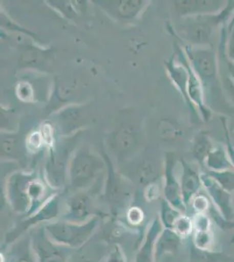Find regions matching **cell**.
<instances>
[{
	"mask_svg": "<svg viewBox=\"0 0 234 262\" xmlns=\"http://www.w3.org/2000/svg\"><path fill=\"white\" fill-rule=\"evenodd\" d=\"M219 60L220 62L225 65V69H223L220 66V73L228 78L231 83L234 85V63L225 60V55L223 54L222 51L220 49H219Z\"/></svg>",
	"mask_w": 234,
	"mask_h": 262,
	"instance_id": "22",
	"label": "cell"
},
{
	"mask_svg": "<svg viewBox=\"0 0 234 262\" xmlns=\"http://www.w3.org/2000/svg\"><path fill=\"white\" fill-rule=\"evenodd\" d=\"M59 204L55 199H52L45 204L44 206L34 212L33 214L23 217L19 223L10 230L6 233L5 238V245L11 246L18 239H20L26 232H28L35 227L42 226L51 221H56L60 217Z\"/></svg>",
	"mask_w": 234,
	"mask_h": 262,
	"instance_id": "4",
	"label": "cell"
},
{
	"mask_svg": "<svg viewBox=\"0 0 234 262\" xmlns=\"http://www.w3.org/2000/svg\"><path fill=\"white\" fill-rule=\"evenodd\" d=\"M28 236L36 261L69 262L73 249L54 242L43 225L31 230Z\"/></svg>",
	"mask_w": 234,
	"mask_h": 262,
	"instance_id": "3",
	"label": "cell"
},
{
	"mask_svg": "<svg viewBox=\"0 0 234 262\" xmlns=\"http://www.w3.org/2000/svg\"><path fill=\"white\" fill-rule=\"evenodd\" d=\"M219 49L222 51L225 60L234 63V14L220 31Z\"/></svg>",
	"mask_w": 234,
	"mask_h": 262,
	"instance_id": "15",
	"label": "cell"
},
{
	"mask_svg": "<svg viewBox=\"0 0 234 262\" xmlns=\"http://www.w3.org/2000/svg\"><path fill=\"white\" fill-rule=\"evenodd\" d=\"M233 204H234V194H233Z\"/></svg>",
	"mask_w": 234,
	"mask_h": 262,
	"instance_id": "27",
	"label": "cell"
},
{
	"mask_svg": "<svg viewBox=\"0 0 234 262\" xmlns=\"http://www.w3.org/2000/svg\"><path fill=\"white\" fill-rule=\"evenodd\" d=\"M104 236L106 239L114 245L118 246L119 242H125L136 236V232L131 230L130 226H125L120 221H111L104 229Z\"/></svg>",
	"mask_w": 234,
	"mask_h": 262,
	"instance_id": "13",
	"label": "cell"
},
{
	"mask_svg": "<svg viewBox=\"0 0 234 262\" xmlns=\"http://www.w3.org/2000/svg\"><path fill=\"white\" fill-rule=\"evenodd\" d=\"M220 76H221V82H222L223 90L225 93V97L234 110V85L225 75L220 73Z\"/></svg>",
	"mask_w": 234,
	"mask_h": 262,
	"instance_id": "23",
	"label": "cell"
},
{
	"mask_svg": "<svg viewBox=\"0 0 234 262\" xmlns=\"http://www.w3.org/2000/svg\"><path fill=\"white\" fill-rule=\"evenodd\" d=\"M127 226L131 227H139L145 220V214L142 209L137 206L130 207L125 213Z\"/></svg>",
	"mask_w": 234,
	"mask_h": 262,
	"instance_id": "20",
	"label": "cell"
},
{
	"mask_svg": "<svg viewBox=\"0 0 234 262\" xmlns=\"http://www.w3.org/2000/svg\"><path fill=\"white\" fill-rule=\"evenodd\" d=\"M182 214H184V213H182L180 211H178V209L173 207L169 203L164 201L162 204V208H161L160 215H159V219H160L161 223L163 225V228L174 229L176 222L178 221V219Z\"/></svg>",
	"mask_w": 234,
	"mask_h": 262,
	"instance_id": "16",
	"label": "cell"
},
{
	"mask_svg": "<svg viewBox=\"0 0 234 262\" xmlns=\"http://www.w3.org/2000/svg\"><path fill=\"white\" fill-rule=\"evenodd\" d=\"M80 262H94V261H92V260H91V259H82V260H81V261H80Z\"/></svg>",
	"mask_w": 234,
	"mask_h": 262,
	"instance_id": "26",
	"label": "cell"
},
{
	"mask_svg": "<svg viewBox=\"0 0 234 262\" xmlns=\"http://www.w3.org/2000/svg\"><path fill=\"white\" fill-rule=\"evenodd\" d=\"M9 247V251L6 254H1L2 262H37L31 248L29 236L27 238L18 239Z\"/></svg>",
	"mask_w": 234,
	"mask_h": 262,
	"instance_id": "9",
	"label": "cell"
},
{
	"mask_svg": "<svg viewBox=\"0 0 234 262\" xmlns=\"http://www.w3.org/2000/svg\"><path fill=\"white\" fill-rule=\"evenodd\" d=\"M227 5V1L224 0H202V1H189L184 2L187 11L195 13L196 15L215 14L221 12Z\"/></svg>",
	"mask_w": 234,
	"mask_h": 262,
	"instance_id": "12",
	"label": "cell"
},
{
	"mask_svg": "<svg viewBox=\"0 0 234 262\" xmlns=\"http://www.w3.org/2000/svg\"><path fill=\"white\" fill-rule=\"evenodd\" d=\"M181 191L185 206L190 205L193 199L199 194L202 184L201 175L193 170L190 167L184 166V175L182 178Z\"/></svg>",
	"mask_w": 234,
	"mask_h": 262,
	"instance_id": "8",
	"label": "cell"
},
{
	"mask_svg": "<svg viewBox=\"0 0 234 262\" xmlns=\"http://www.w3.org/2000/svg\"><path fill=\"white\" fill-rule=\"evenodd\" d=\"M101 262H129L122 247L114 245V247L102 258Z\"/></svg>",
	"mask_w": 234,
	"mask_h": 262,
	"instance_id": "21",
	"label": "cell"
},
{
	"mask_svg": "<svg viewBox=\"0 0 234 262\" xmlns=\"http://www.w3.org/2000/svg\"><path fill=\"white\" fill-rule=\"evenodd\" d=\"M173 230L177 232L178 235L180 236L182 239L188 238L192 235L194 230L193 221L186 215L182 214L176 222L175 227Z\"/></svg>",
	"mask_w": 234,
	"mask_h": 262,
	"instance_id": "19",
	"label": "cell"
},
{
	"mask_svg": "<svg viewBox=\"0 0 234 262\" xmlns=\"http://www.w3.org/2000/svg\"><path fill=\"white\" fill-rule=\"evenodd\" d=\"M220 120L225 132V137L228 139L231 145L234 147V120L229 122L225 116H221Z\"/></svg>",
	"mask_w": 234,
	"mask_h": 262,
	"instance_id": "24",
	"label": "cell"
},
{
	"mask_svg": "<svg viewBox=\"0 0 234 262\" xmlns=\"http://www.w3.org/2000/svg\"><path fill=\"white\" fill-rule=\"evenodd\" d=\"M95 216L100 215L96 213L95 206H93L89 198L78 196H74L69 201L67 211L59 219L74 223H84Z\"/></svg>",
	"mask_w": 234,
	"mask_h": 262,
	"instance_id": "6",
	"label": "cell"
},
{
	"mask_svg": "<svg viewBox=\"0 0 234 262\" xmlns=\"http://www.w3.org/2000/svg\"><path fill=\"white\" fill-rule=\"evenodd\" d=\"M204 163L207 170L211 171L234 170L226 146L222 143H216Z\"/></svg>",
	"mask_w": 234,
	"mask_h": 262,
	"instance_id": "11",
	"label": "cell"
},
{
	"mask_svg": "<svg viewBox=\"0 0 234 262\" xmlns=\"http://www.w3.org/2000/svg\"><path fill=\"white\" fill-rule=\"evenodd\" d=\"M195 73L205 89V96L211 95V110L228 102L223 90L219 54L212 47L204 46L190 51Z\"/></svg>",
	"mask_w": 234,
	"mask_h": 262,
	"instance_id": "1",
	"label": "cell"
},
{
	"mask_svg": "<svg viewBox=\"0 0 234 262\" xmlns=\"http://www.w3.org/2000/svg\"><path fill=\"white\" fill-rule=\"evenodd\" d=\"M225 146H226L227 152H228L229 158H230V160H231V164H232L234 169V147L231 145V143L229 142L226 137H225Z\"/></svg>",
	"mask_w": 234,
	"mask_h": 262,
	"instance_id": "25",
	"label": "cell"
},
{
	"mask_svg": "<svg viewBox=\"0 0 234 262\" xmlns=\"http://www.w3.org/2000/svg\"><path fill=\"white\" fill-rule=\"evenodd\" d=\"M163 229V225L161 223L159 216H157L150 224L145 235L142 238V242L137 248L135 262H156L155 244L157 237Z\"/></svg>",
	"mask_w": 234,
	"mask_h": 262,
	"instance_id": "7",
	"label": "cell"
},
{
	"mask_svg": "<svg viewBox=\"0 0 234 262\" xmlns=\"http://www.w3.org/2000/svg\"><path fill=\"white\" fill-rule=\"evenodd\" d=\"M190 262H234L233 258L225 253L209 249H200L192 242L189 246Z\"/></svg>",
	"mask_w": 234,
	"mask_h": 262,
	"instance_id": "14",
	"label": "cell"
},
{
	"mask_svg": "<svg viewBox=\"0 0 234 262\" xmlns=\"http://www.w3.org/2000/svg\"><path fill=\"white\" fill-rule=\"evenodd\" d=\"M182 238L177 234L174 230L163 228L159 236L157 237L155 244V257L156 261L162 256L168 253H175L178 251Z\"/></svg>",
	"mask_w": 234,
	"mask_h": 262,
	"instance_id": "10",
	"label": "cell"
},
{
	"mask_svg": "<svg viewBox=\"0 0 234 262\" xmlns=\"http://www.w3.org/2000/svg\"><path fill=\"white\" fill-rule=\"evenodd\" d=\"M215 145L216 143L206 133L199 134L194 147V152L197 159H199V161L205 162L209 153L211 151V149H214Z\"/></svg>",
	"mask_w": 234,
	"mask_h": 262,
	"instance_id": "17",
	"label": "cell"
},
{
	"mask_svg": "<svg viewBox=\"0 0 234 262\" xmlns=\"http://www.w3.org/2000/svg\"><path fill=\"white\" fill-rule=\"evenodd\" d=\"M209 174L215 181L224 188L225 191L234 194V170H221V171H211L207 170Z\"/></svg>",
	"mask_w": 234,
	"mask_h": 262,
	"instance_id": "18",
	"label": "cell"
},
{
	"mask_svg": "<svg viewBox=\"0 0 234 262\" xmlns=\"http://www.w3.org/2000/svg\"><path fill=\"white\" fill-rule=\"evenodd\" d=\"M201 180L208 196L217 210L225 220L232 221L234 217L233 194L225 191L206 172L202 173Z\"/></svg>",
	"mask_w": 234,
	"mask_h": 262,
	"instance_id": "5",
	"label": "cell"
},
{
	"mask_svg": "<svg viewBox=\"0 0 234 262\" xmlns=\"http://www.w3.org/2000/svg\"><path fill=\"white\" fill-rule=\"evenodd\" d=\"M101 216H95L84 223H74L61 219L43 225L48 236L58 244L79 249L92 238L101 223Z\"/></svg>",
	"mask_w": 234,
	"mask_h": 262,
	"instance_id": "2",
	"label": "cell"
}]
</instances>
